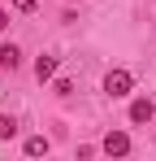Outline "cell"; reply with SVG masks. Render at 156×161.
<instances>
[{
	"label": "cell",
	"mask_w": 156,
	"mask_h": 161,
	"mask_svg": "<svg viewBox=\"0 0 156 161\" xmlns=\"http://www.w3.org/2000/svg\"><path fill=\"white\" fill-rule=\"evenodd\" d=\"M18 65H22L18 44H0V70H18Z\"/></svg>",
	"instance_id": "obj_4"
},
{
	"label": "cell",
	"mask_w": 156,
	"mask_h": 161,
	"mask_svg": "<svg viewBox=\"0 0 156 161\" xmlns=\"http://www.w3.org/2000/svg\"><path fill=\"white\" fill-rule=\"evenodd\" d=\"M130 87H134V74L130 70H108V79H104V92L108 96H130Z\"/></svg>",
	"instance_id": "obj_1"
},
{
	"label": "cell",
	"mask_w": 156,
	"mask_h": 161,
	"mask_svg": "<svg viewBox=\"0 0 156 161\" xmlns=\"http://www.w3.org/2000/svg\"><path fill=\"white\" fill-rule=\"evenodd\" d=\"M4 26H9V13H4V9H0V31H4Z\"/></svg>",
	"instance_id": "obj_10"
},
{
	"label": "cell",
	"mask_w": 156,
	"mask_h": 161,
	"mask_svg": "<svg viewBox=\"0 0 156 161\" xmlns=\"http://www.w3.org/2000/svg\"><path fill=\"white\" fill-rule=\"evenodd\" d=\"M13 135H18V122L9 113H0V139H13Z\"/></svg>",
	"instance_id": "obj_7"
},
{
	"label": "cell",
	"mask_w": 156,
	"mask_h": 161,
	"mask_svg": "<svg viewBox=\"0 0 156 161\" xmlns=\"http://www.w3.org/2000/svg\"><path fill=\"white\" fill-rule=\"evenodd\" d=\"M56 96H74V83H70V79H56Z\"/></svg>",
	"instance_id": "obj_8"
},
{
	"label": "cell",
	"mask_w": 156,
	"mask_h": 161,
	"mask_svg": "<svg viewBox=\"0 0 156 161\" xmlns=\"http://www.w3.org/2000/svg\"><path fill=\"white\" fill-rule=\"evenodd\" d=\"M152 113H156V105L148 100V96H139V100H130V122H134V126H143V122H152Z\"/></svg>",
	"instance_id": "obj_3"
},
{
	"label": "cell",
	"mask_w": 156,
	"mask_h": 161,
	"mask_svg": "<svg viewBox=\"0 0 156 161\" xmlns=\"http://www.w3.org/2000/svg\"><path fill=\"white\" fill-rule=\"evenodd\" d=\"M13 9L18 13H35V0H13Z\"/></svg>",
	"instance_id": "obj_9"
},
{
	"label": "cell",
	"mask_w": 156,
	"mask_h": 161,
	"mask_svg": "<svg viewBox=\"0 0 156 161\" xmlns=\"http://www.w3.org/2000/svg\"><path fill=\"white\" fill-rule=\"evenodd\" d=\"M35 74H39V83L52 79V74H56V57H39V61H35Z\"/></svg>",
	"instance_id": "obj_6"
},
{
	"label": "cell",
	"mask_w": 156,
	"mask_h": 161,
	"mask_svg": "<svg viewBox=\"0 0 156 161\" xmlns=\"http://www.w3.org/2000/svg\"><path fill=\"white\" fill-rule=\"evenodd\" d=\"M104 153H108V157H126L130 153V135L126 131H108L104 135Z\"/></svg>",
	"instance_id": "obj_2"
},
{
	"label": "cell",
	"mask_w": 156,
	"mask_h": 161,
	"mask_svg": "<svg viewBox=\"0 0 156 161\" xmlns=\"http://www.w3.org/2000/svg\"><path fill=\"white\" fill-rule=\"evenodd\" d=\"M48 139H44V135H30V139H26V157H48Z\"/></svg>",
	"instance_id": "obj_5"
}]
</instances>
